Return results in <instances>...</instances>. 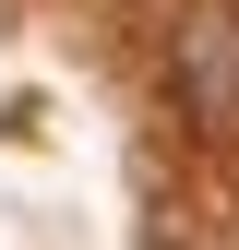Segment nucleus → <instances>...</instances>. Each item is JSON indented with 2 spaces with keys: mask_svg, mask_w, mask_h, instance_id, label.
<instances>
[{
  "mask_svg": "<svg viewBox=\"0 0 239 250\" xmlns=\"http://www.w3.org/2000/svg\"><path fill=\"white\" fill-rule=\"evenodd\" d=\"M167 83H179V119L227 131V119H239V12H191V24H179Z\"/></svg>",
  "mask_w": 239,
  "mask_h": 250,
  "instance_id": "1",
  "label": "nucleus"
}]
</instances>
